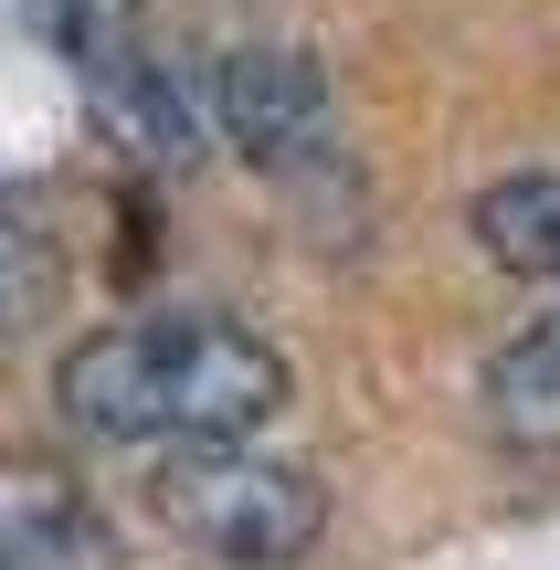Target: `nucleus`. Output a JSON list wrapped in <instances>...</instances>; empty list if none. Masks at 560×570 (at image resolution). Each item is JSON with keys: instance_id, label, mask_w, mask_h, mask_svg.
I'll return each mask as SVG.
<instances>
[{"instance_id": "obj_1", "label": "nucleus", "mask_w": 560, "mask_h": 570, "mask_svg": "<svg viewBox=\"0 0 560 570\" xmlns=\"http://www.w3.org/2000/svg\"><path fill=\"white\" fill-rule=\"evenodd\" d=\"M53 391L96 444H244L286 412V360L233 317H138L85 338Z\"/></svg>"}, {"instance_id": "obj_2", "label": "nucleus", "mask_w": 560, "mask_h": 570, "mask_svg": "<svg viewBox=\"0 0 560 570\" xmlns=\"http://www.w3.org/2000/svg\"><path fill=\"white\" fill-rule=\"evenodd\" d=\"M32 21L53 32V53L75 63V85L127 127L138 159H190V96L159 63L138 0H32Z\"/></svg>"}, {"instance_id": "obj_3", "label": "nucleus", "mask_w": 560, "mask_h": 570, "mask_svg": "<svg viewBox=\"0 0 560 570\" xmlns=\"http://www.w3.org/2000/svg\"><path fill=\"white\" fill-rule=\"evenodd\" d=\"M202 465H180L159 487V508L202 539L212 560L233 570H275L317 539V487L296 465H265V454H223V444H190Z\"/></svg>"}, {"instance_id": "obj_4", "label": "nucleus", "mask_w": 560, "mask_h": 570, "mask_svg": "<svg viewBox=\"0 0 560 570\" xmlns=\"http://www.w3.org/2000/svg\"><path fill=\"white\" fill-rule=\"evenodd\" d=\"M212 127L244 148L254 169L296 180V169H328L338 159V96L307 53H223L212 63Z\"/></svg>"}, {"instance_id": "obj_5", "label": "nucleus", "mask_w": 560, "mask_h": 570, "mask_svg": "<svg viewBox=\"0 0 560 570\" xmlns=\"http://www.w3.org/2000/svg\"><path fill=\"white\" fill-rule=\"evenodd\" d=\"M0 570H127V550L63 465L0 454Z\"/></svg>"}, {"instance_id": "obj_6", "label": "nucleus", "mask_w": 560, "mask_h": 570, "mask_svg": "<svg viewBox=\"0 0 560 570\" xmlns=\"http://www.w3.org/2000/svg\"><path fill=\"white\" fill-rule=\"evenodd\" d=\"M477 254L508 275H560V169H508L477 190Z\"/></svg>"}, {"instance_id": "obj_7", "label": "nucleus", "mask_w": 560, "mask_h": 570, "mask_svg": "<svg viewBox=\"0 0 560 570\" xmlns=\"http://www.w3.org/2000/svg\"><path fill=\"white\" fill-rule=\"evenodd\" d=\"M487 423L519 454H560V317L498 348V370H487Z\"/></svg>"}, {"instance_id": "obj_8", "label": "nucleus", "mask_w": 560, "mask_h": 570, "mask_svg": "<svg viewBox=\"0 0 560 570\" xmlns=\"http://www.w3.org/2000/svg\"><path fill=\"white\" fill-rule=\"evenodd\" d=\"M53 285H63V275H53V244L32 233V212L0 202V338H21V327L53 306Z\"/></svg>"}]
</instances>
